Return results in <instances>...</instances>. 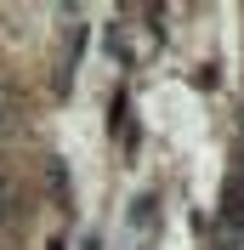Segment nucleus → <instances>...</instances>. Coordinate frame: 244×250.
<instances>
[{
    "label": "nucleus",
    "mask_w": 244,
    "mask_h": 250,
    "mask_svg": "<svg viewBox=\"0 0 244 250\" xmlns=\"http://www.w3.org/2000/svg\"><path fill=\"white\" fill-rule=\"evenodd\" d=\"M222 228L244 233V176H233V182L222 188Z\"/></svg>",
    "instance_id": "obj_1"
}]
</instances>
